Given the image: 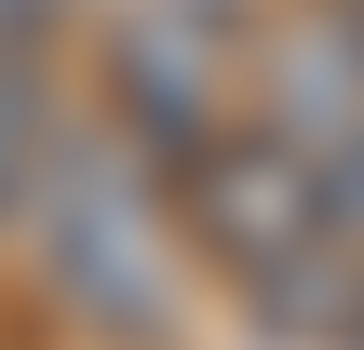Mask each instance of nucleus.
I'll return each instance as SVG.
<instances>
[{"mask_svg":"<svg viewBox=\"0 0 364 350\" xmlns=\"http://www.w3.org/2000/svg\"><path fill=\"white\" fill-rule=\"evenodd\" d=\"M108 108H122L135 162L189 175L230 135V27H216V0H135L122 40H108Z\"/></svg>","mask_w":364,"mask_h":350,"instance_id":"2","label":"nucleus"},{"mask_svg":"<svg viewBox=\"0 0 364 350\" xmlns=\"http://www.w3.org/2000/svg\"><path fill=\"white\" fill-rule=\"evenodd\" d=\"M54 13H68V0H0V54H41V40H54Z\"/></svg>","mask_w":364,"mask_h":350,"instance_id":"4","label":"nucleus"},{"mask_svg":"<svg viewBox=\"0 0 364 350\" xmlns=\"http://www.w3.org/2000/svg\"><path fill=\"white\" fill-rule=\"evenodd\" d=\"M27 216L54 243L68 310H95L108 337H162V175H135L122 148H54Z\"/></svg>","mask_w":364,"mask_h":350,"instance_id":"1","label":"nucleus"},{"mask_svg":"<svg viewBox=\"0 0 364 350\" xmlns=\"http://www.w3.org/2000/svg\"><path fill=\"white\" fill-rule=\"evenodd\" d=\"M54 148H68V121H54V81H41V54H0V216H27V202H41Z\"/></svg>","mask_w":364,"mask_h":350,"instance_id":"3","label":"nucleus"}]
</instances>
